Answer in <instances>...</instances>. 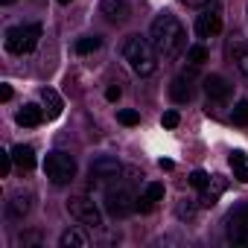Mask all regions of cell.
<instances>
[{"label": "cell", "instance_id": "obj_16", "mask_svg": "<svg viewBox=\"0 0 248 248\" xmlns=\"http://www.w3.org/2000/svg\"><path fill=\"white\" fill-rule=\"evenodd\" d=\"M59 242H62V248H88V236H85L79 228H70V231H64Z\"/></svg>", "mask_w": 248, "mask_h": 248}, {"label": "cell", "instance_id": "obj_12", "mask_svg": "<svg viewBox=\"0 0 248 248\" xmlns=\"http://www.w3.org/2000/svg\"><path fill=\"white\" fill-rule=\"evenodd\" d=\"M99 12L111 21V24H123L132 12H129V0H102L99 3Z\"/></svg>", "mask_w": 248, "mask_h": 248}, {"label": "cell", "instance_id": "obj_10", "mask_svg": "<svg viewBox=\"0 0 248 248\" xmlns=\"http://www.w3.org/2000/svg\"><path fill=\"white\" fill-rule=\"evenodd\" d=\"M170 93H172V99H175L178 105H181V102H190L193 93H196V88H193V73H181V76H175L172 85H170Z\"/></svg>", "mask_w": 248, "mask_h": 248}, {"label": "cell", "instance_id": "obj_21", "mask_svg": "<svg viewBox=\"0 0 248 248\" xmlns=\"http://www.w3.org/2000/svg\"><path fill=\"white\" fill-rule=\"evenodd\" d=\"M143 196H146L152 204H158V202L164 199V184H161V181H149V184L143 187Z\"/></svg>", "mask_w": 248, "mask_h": 248}, {"label": "cell", "instance_id": "obj_5", "mask_svg": "<svg viewBox=\"0 0 248 248\" xmlns=\"http://www.w3.org/2000/svg\"><path fill=\"white\" fill-rule=\"evenodd\" d=\"M44 172L53 184H70L76 178V158L67 152H50L44 161Z\"/></svg>", "mask_w": 248, "mask_h": 248}, {"label": "cell", "instance_id": "obj_19", "mask_svg": "<svg viewBox=\"0 0 248 248\" xmlns=\"http://www.w3.org/2000/svg\"><path fill=\"white\" fill-rule=\"evenodd\" d=\"M99 44H102V41H99L96 35H85V38H79V41H76V53H79V56H88V53L99 50Z\"/></svg>", "mask_w": 248, "mask_h": 248}, {"label": "cell", "instance_id": "obj_20", "mask_svg": "<svg viewBox=\"0 0 248 248\" xmlns=\"http://www.w3.org/2000/svg\"><path fill=\"white\" fill-rule=\"evenodd\" d=\"M231 120H233V126H248V99H242V102L233 105Z\"/></svg>", "mask_w": 248, "mask_h": 248}, {"label": "cell", "instance_id": "obj_4", "mask_svg": "<svg viewBox=\"0 0 248 248\" xmlns=\"http://www.w3.org/2000/svg\"><path fill=\"white\" fill-rule=\"evenodd\" d=\"M135 202H138V196L132 193L129 184H123V181H117V187H108L105 190V210L114 219H126L135 210Z\"/></svg>", "mask_w": 248, "mask_h": 248}, {"label": "cell", "instance_id": "obj_25", "mask_svg": "<svg viewBox=\"0 0 248 248\" xmlns=\"http://www.w3.org/2000/svg\"><path fill=\"white\" fill-rule=\"evenodd\" d=\"M12 164H15V158H12V152H3L0 149V175H9V170H12Z\"/></svg>", "mask_w": 248, "mask_h": 248}, {"label": "cell", "instance_id": "obj_13", "mask_svg": "<svg viewBox=\"0 0 248 248\" xmlns=\"http://www.w3.org/2000/svg\"><path fill=\"white\" fill-rule=\"evenodd\" d=\"M15 120H18V126L35 129V126H41V120H44V108H38L35 102H30V105H24V108L15 114Z\"/></svg>", "mask_w": 248, "mask_h": 248}, {"label": "cell", "instance_id": "obj_33", "mask_svg": "<svg viewBox=\"0 0 248 248\" xmlns=\"http://www.w3.org/2000/svg\"><path fill=\"white\" fill-rule=\"evenodd\" d=\"M158 167H161V170H172V167H175V164H172V161H170V158H161V161H158Z\"/></svg>", "mask_w": 248, "mask_h": 248}, {"label": "cell", "instance_id": "obj_27", "mask_svg": "<svg viewBox=\"0 0 248 248\" xmlns=\"http://www.w3.org/2000/svg\"><path fill=\"white\" fill-rule=\"evenodd\" d=\"M152 207H155V204L140 193V196H138V202H135V210H140V213H152Z\"/></svg>", "mask_w": 248, "mask_h": 248}, {"label": "cell", "instance_id": "obj_1", "mask_svg": "<svg viewBox=\"0 0 248 248\" xmlns=\"http://www.w3.org/2000/svg\"><path fill=\"white\" fill-rule=\"evenodd\" d=\"M184 27H181V21L175 18V15H158L155 21H152V30H149V41H152V47L158 50V56L161 59H167V62H172V59H178L181 53H184Z\"/></svg>", "mask_w": 248, "mask_h": 248}, {"label": "cell", "instance_id": "obj_32", "mask_svg": "<svg viewBox=\"0 0 248 248\" xmlns=\"http://www.w3.org/2000/svg\"><path fill=\"white\" fill-rule=\"evenodd\" d=\"M0 99H3V102L12 99V88H9V85H0Z\"/></svg>", "mask_w": 248, "mask_h": 248}, {"label": "cell", "instance_id": "obj_17", "mask_svg": "<svg viewBox=\"0 0 248 248\" xmlns=\"http://www.w3.org/2000/svg\"><path fill=\"white\" fill-rule=\"evenodd\" d=\"M9 213H12L15 219L27 216V213H30V193H15L12 202H9Z\"/></svg>", "mask_w": 248, "mask_h": 248}, {"label": "cell", "instance_id": "obj_23", "mask_svg": "<svg viewBox=\"0 0 248 248\" xmlns=\"http://www.w3.org/2000/svg\"><path fill=\"white\" fill-rule=\"evenodd\" d=\"M190 184H193L196 190H204V187L210 184V175H207L204 170H196V172H190Z\"/></svg>", "mask_w": 248, "mask_h": 248}, {"label": "cell", "instance_id": "obj_9", "mask_svg": "<svg viewBox=\"0 0 248 248\" xmlns=\"http://www.w3.org/2000/svg\"><path fill=\"white\" fill-rule=\"evenodd\" d=\"M196 32H199V38H213V35H219V32H222V15H219V9H204V12L196 18Z\"/></svg>", "mask_w": 248, "mask_h": 248}, {"label": "cell", "instance_id": "obj_26", "mask_svg": "<svg viewBox=\"0 0 248 248\" xmlns=\"http://www.w3.org/2000/svg\"><path fill=\"white\" fill-rule=\"evenodd\" d=\"M161 123H164V129H175L178 123H181V117H178V111H167V114L161 117Z\"/></svg>", "mask_w": 248, "mask_h": 248}, {"label": "cell", "instance_id": "obj_2", "mask_svg": "<svg viewBox=\"0 0 248 248\" xmlns=\"http://www.w3.org/2000/svg\"><path fill=\"white\" fill-rule=\"evenodd\" d=\"M123 59L129 62V67L138 76H152L158 70V50L152 47V41H146L140 35H132L123 44Z\"/></svg>", "mask_w": 248, "mask_h": 248}, {"label": "cell", "instance_id": "obj_6", "mask_svg": "<svg viewBox=\"0 0 248 248\" xmlns=\"http://www.w3.org/2000/svg\"><path fill=\"white\" fill-rule=\"evenodd\" d=\"M67 210H70V216H73L76 222L91 225V228H102V210H99L88 196H73V199L67 202Z\"/></svg>", "mask_w": 248, "mask_h": 248}, {"label": "cell", "instance_id": "obj_30", "mask_svg": "<svg viewBox=\"0 0 248 248\" xmlns=\"http://www.w3.org/2000/svg\"><path fill=\"white\" fill-rule=\"evenodd\" d=\"M120 93H123V91H120L117 85H111V88L105 91V99H108V102H117V99H120Z\"/></svg>", "mask_w": 248, "mask_h": 248}, {"label": "cell", "instance_id": "obj_28", "mask_svg": "<svg viewBox=\"0 0 248 248\" xmlns=\"http://www.w3.org/2000/svg\"><path fill=\"white\" fill-rule=\"evenodd\" d=\"M233 178H236L239 184H248V167H245V164H239V167H233Z\"/></svg>", "mask_w": 248, "mask_h": 248}, {"label": "cell", "instance_id": "obj_24", "mask_svg": "<svg viewBox=\"0 0 248 248\" xmlns=\"http://www.w3.org/2000/svg\"><path fill=\"white\" fill-rule=\"evenodd\" d=\"M236 67L242 70V76H248V47H236Z\"/></svg>", "mask_w": 248, "mask_h": 248}, {"label": "cell", "instance_id": "obj_11", "mask_svg": "<svg viewBox=\"0 0 248 248\" xmlns=\"http://www.w3.org/2000/svg\"><path fill=\"white\" fill-rule=\"evenodd\" d=\"M204 91H207V96L216 99V102H228V99H231V85H228V79L219 76V73H210V76L204 79Z\"/></svg>", "mask_w": 248, "mask_h": 248}, {"label": "cell", "instance_id": "obj_31", "mask_svg": "<svg viewBox=\"0 0 248 248\" xmlns=\"http://www.w3.org/2000/svg\"><path fill=\"white\" fill-rule=\"evenodd\" d=\"M181 3H184V6H190V9H204L210 0H181Z\"/></svg>", "mask_w": 248, "mask_h": 248}, {"label": "cell", "instance_id": "obj_35", "mask_svg": "<svg viewBox=\"0 0 248 248\" xmlns=\"http://www.w3.org/2000/svg\"><path fill=\"white\" fill-rule=\"evenodd\" d=\"M59 3H70V0H59Z\"/></svg>", "mask_w": 248, "mask_h": 248}, {"label": "cell", "instance_id": "obj_29", "mask_svg": "<svg viewBox=\"0 0 248 248\" xmlns=\"http://www.w3.org/2000/svg\"><path fill=\"white\" fill-rule=\"evenodd\" d=\"M228 161H231V167H239V164H245V152H242V149H236V152H231V158H228Z\"/></svg>", "mask_w": 248, "mask_h": 248}, {"label": "cell", "instance_id": "obj_3", "mask_svg": "<svg viewBox=\"0 0 248 248\" xmlns=\"http://www.w3.org/2000/svg\"><path fill=\"white\" fill-rule=\"evenodd\" d=\"M38 38H41V27L27 24V27H9L3 44H6V50L12 56H24V53H32L38 47Z\"/></svg>", "mask_w": 248, "mask_h": 248}, {"label": "cell", "instance_id": "obj_22", "mask_svg": "<svg viewBox=\"0 0 248 248\" xmlns=\"http://www.w3.org/2000/svg\"><path fill=\"white\" fill-rule=\"evenodd\" d=\"M117 120L123 123V126H138V123H140V114H138L135 108H123V111H117Z\"/></svg>", "mask_w": 248, "mask_h": 248}, {"label": "cell", "instance_id": "obj_15", "mask_svg": "<svg viewBox=\"0 0 248 248\" xmlns=\"http://www.w3.org/2000/svg\"><path fill=\"white\" fill-rule=\"evenodd\" d=\"M41 102H44V111H47L50 120H56V117L62 114V96H59L53 88H44V91H41Z\"/></svg>", "mask_w": 248, "mask_h": 248}, {"label": "cell", "instance_id": "obj_34", "mask_svg": "<svg viewBox=\"0 0 248 248\" xmlns=\"http://www.w3.org/2000/svg\"><path fill=\"white\" fill-rule=\"evenodd\" d=\"M0 3H3V6H9V3H15V0H0Z\"/></svg>", "mask_w": 248, "mask_h": 248}, {"label": "cell", "instance_id": "obj_8", "mask_svg": "<svg viewBox=\"0 0 248 248\" xmlns=\"http://www.w3.org/2000/svg\"><path fill=\"white\" fill-rule=\"evenodd\" d=\"M228 239L233 245H248V202L236 204L228 216Z\"/></svg>", "mask_w": 248, "mask_h": 248}, {"label": "cell", "instance_id": "obj_7", "mask_svg": "<svg viewBox=\"0 0 248 248\" xmlns=\"http://www.w3.org/2000/svg\"><path fill=\"white\" fill-rule=\"evenodd\" d=\"M120 172H123L120 161H117V158H108V155H102V158H96V161L91 164V170H88V178H91V187H105V184L117 181V175H120Z\"/></svg>", "mask_w": 248, "mask_h": 248}, {"label": "cell", "instance_id": "obj_14", "mask_svg": "<svg viewBox=\"0 0 248 248\" xmlns=\"http://www.w3.org/2000/svg\"><path fill=\"white\" fill-rule=\"evenodd\" d=\"M12 158H15V164L21 167V170H35V149L32 146H24V143H18L15 149H12Z\"/></svg>", "mask_w": 248, "mask_h": 248}, {"label": "cell", "instance_id": "obj_18", "mask_svg": "<svg viewBox=\"0 0 248 248\" xmlns=\"http://www.w3.org/2000/svg\"><path fill=\"white\" fill-rule=\"evenodd\" d=\"M207 59H210V53H207V47H204V44H193V47H187V62H190L193 67L204 64Z\"/></svg>", "mask_w": 248, "mask_h": 248}]
</instances>
